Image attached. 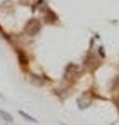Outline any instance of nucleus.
Masks as SVG:
<instances>
[{"mask_svg":"<svg viewBox=\"0 0 119 125\" xmlns=\"http://www.w3.org/2000/svg\"><path fill=\"white\" fill-rule=\"evenodd\" d=\"M0 118H2L4 122H7V123H12V115L10 113H7V111H4V109H0Z\"/></svg>","mask_w":119,"mask_h":125,"instance_id":"f03ea898","label":"nucleus"},{"mask_svg":"<svg viewBox=\"0 0 119 125\" xmlns=\"http://www.w3.org/2000/svg\"><path fill=\"white\" fill-rule=\"evenodd\" d=\"M40 30H41V23L38 19H29L28 24H26V28H24V31L28 35H38Z\"/></svg>","mask_w":119,"mask_h":125,"instance_id":"f257e3e1","label":"nucleus"},{"mask_svg":"<svg viewBox=\"0 0 119 125\" xmlns=\"http://www.w3.org/2000/svg\"><path fill=\"white\" fill-rule=\"evenodd\" d=\"M17 54H19V57H21V64H23V66H26V64H28V61H26V57H24V54H23L21 51H17Z\"/></svg>","mask_w":119,"mask_h":125,"instance_id":"20e7f679","label":"nucleus"},{"mask_svg":"<svg viewBox=\"0 0 119 125\" xmlns=\"http://www.w3.org/2000/svg\"><path fill=\"white\" fill-rule=\"evenodd\" d=\"M19 115H21V116H23V118H24V120H28V122H33V123H35V122H36V118H33V116H31V115H28V113H26V111H23V109H21V111H19Z\"/></svg>","mask_w":119,"mask_h":125,"instance_id":"7ed1b4c3","label":"nucleus"},{"mask_svg":"<svg viewBox=\"0 0 119 125\" xmlns=\"http://www.w3.org/2000/svg\"><path fill=\"white\" fill-rule=\"evenodd\" d=\"M7 125H10V123H7Z\"/></svg>","mask_w":119,"mask_h":125,"instance_id":"423d86ee","label":"nucleus"},{"mask_svg":"<svg viewBox=\"0 0 119 125\" xmlns=\"http://www.w3.org/2000/svg\"><path fill=\"white\" fill-rule=\"evenodd\" d=\"M98 56L100 57H105V52H103V47L102 45H98Z\"/></svg>","mask_w":119,"mask_h":125,"instance_id":"39448f33","label":"nucleus"}]
</instances>
